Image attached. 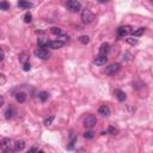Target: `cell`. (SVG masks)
<instances>
[{"label":"cell","instance_id":"obj_2","mask_svg":"<svg viewBox=\"0 0 153 153\" xmlns=\"http://www.w3.org/2000/svg\"><path fill=\"white\" fill-rule=\"evenodd\" d=\"M66 6L71 12H78V11H80V9H81V5L78 0H68V1L66 3Z\"/></svg>","mask_w":153,"mask_h":153},{"label":"cell","instance_id":"obj_27","mask_svg":"<svg viewBox=\"0 0 153 153\" xmlns=\"http://www.w3.org/2000/svg\"><path fill=\"white\" fill-rule=\"evenodd\" d=\"M127 43H129V44H132V46H134V44H137L138 43V41L135 38H127Z\"/></svg>","mask_w":153,"mask_h":153},{"label":"cell","instance_id":"obj_21","mask_svg":"<svg viewBox=\"0 0 153 153\" xmlns=\"http://www.w3.org/2000/svg\"><path fill=\"white\" fill-rule=\"evenodd\" d=\"M31 20H32V14L30 12H26L25 16H24V22L25 23H30Z\"/></svg>","mask_w":153,"mask_h":153},{"label":"cell","instance_id":"obj_25","mask_svg":"<svg viewBox=\"0 0 153 153\" xmlns=\"http://www.w3.org/2000/svg\"><path fill=\"white\" fill-rule=\"evenodd\" d=\"M53 121H54V116H50V117H48V118L44 120V124H46V126H49V124L53 123Z\"/></svg>","mask_w":153,"mask_h":153},{"label":"cell","instance_id":"obj_8","mask_svg":"<svg viewBox=\"0 0 153 153\" xmlns=\"http://www.w3.org/2000/svg\"><path fill=\"white\" fill-rule=\"evenodd\" d=\"M64 42L62 41H48L47 42V47L52 48V49H59L61 47H64Z\"/></svg>","mask_w":153,"mask_h":153},{"label":"cell","instance_id":"obj_16","mask_svg":"<svg viewBox=\"0 0 153 153\" xmlns=\"http://www.w3.org/2000/svg\"><path fill=\"white\" fill-rule=\"evenodd\" d=\"M16 99H17V102H19V103H24L26 100V95L24 92H18L16 95Z\"/></svg>","mask_w":153,"mask_h":153},{"label":"cell","instance_id":"obj_22","mask_svg":"<svg viewBox=\"0 0 153 153\" xmlns=\"http://www.w3.org/2000/svg\"><path fill=\"white\" fill-rule=\"evenodd\" d=\"M9 9H10L9 3H6V1H1V3H0V10L6 11V10H9Z\"/></svg>","mask_w":153,"mask_h":153},{"label":"cell","instance_id":"obj_33","mask_svg":"<svg viewBox=\"0 0 153 153\" xmlns=\"http://www.w3.org/2000/svg\"><path fill=\"white\" fill-rule=\"evenodd\" d=\"M98 1L100 3V4H105V3H108L109 0H98Z\"/></svg>","mask_w":153,"mask_h":153},{"label":"cell","instance_id":"obj_28","mask_svg":"<svg viewBox=\"0 0 153 153\" xmlns=\"http://www.w3.org/2000/svg\"><path fill=\"white\" fill-rule=\"evenodd\" d=\"M24 66H23V70L25 71V72H28V71H30V65L28 64V62H25V64H23Z\"/></svg>","mask_w":153,"mask_h":153},{"label":"cell","instance_id":"obj_29","mask_svg":"<svg viewBox=\"0 0 153 153\" xmlns=\"http://www.w3.org/2000/svg\"><path fill=\"white\" fill-rule=\"evenodd\" d=\"M4 58H5V53H4V50L0 48V61H3Z\"/></svg>","mask_w":153,"mask_h":153},{"label":"cell","instance_id":"obj_1","mask_svg":"<svg viewBox=\"0 0 153 153\" xmlns=\"http://www.w3.org/2000/svg\"><path fill=\"white\" fill-rule=\"evenodd\" d=\"M95 19V14L90 11L89 9H85L83 12H81V22L84 24H90V23H92Z\"/></svg>","mask_w":153,"mask_h":153},{"label":"cell","instance_id":"obj_32","mask_svg":"<svg viewBox=\"0 0 153 153\" xmlns=\"http://www.w3.org/2000/svg\"><path fill=\"white\" fill-rule=\"evenodd\" d=\"M4 104V97L3 96H0V106H1Z\"/></svg>","mask_w":153,"mask_h":153},{"label":"cell","instance_id":"obj_26","mask_svg":"<svg viewBox=\"0 0 153 153\" xmlns=\"http://www.w3.org/2000/svg\"><path fill=\"white\" fill-rule=\"evenodd\" d=\"M84 138L85 139H92L93 138V133L92 132H85L84 133Z\"/></svg>","mask_w":153,"mask_h":153},{"label":"cell","instance_id":"obj_19","mask_svg":"<svg viewBox=\"0 0 153 153\" xmlns=\"http://www.w3.org/2000/svg\"><path fill=\"white\" fill-rule=\"evenodd\" d=\"M12 116H13V109L12 108H9V109L5 111V118H6V120H10Z\"/></svg>","mask_w":153,"mask_h":153},{"label":"cell","instance_id":"obj_17","mask_svg":"<svg viewBox=\"0 0 153 153\" xmlns=\"http://www.w3.org/2000/svg\"><path fill=\"white\" fill-rule=\"evenodd\" d=\"M146 31V28H139L138 30H134L132 31V33L135 36V37H138V36H141V35H144V32Z\"/></svg>","mask_w":153,"mask_h":153},{"label":"cell","instance_id":"obj_14","mask_svg":"<svg viewBox=\"0 0 153 153\" xmlns=\"http://www.w3.org/2000/svg\"><path fill=\"white\" fill-rule=\"evenodd\" d=\"M18 6L22 9H30V7H32V4L30 1H28V0H19Z\"/></svg>","mask_w":153,"mask_h":153},{"label":"cell","instance_id":"obj_11","mask_svg":"<svg viewBox=\"0 0 153 153\" xmlns=\"http://www.w3.org/2000/svg\"><path fill=\"white\" fill-rule=\"evenodd\" d=\"M24 147H25V142L23 140H17L16 141V144H14V151H23L24 150Z\"/></svg>","mask_w":153,"mask_h":153},{"label":"cell","instance_id":"obj_30","mask_svg":"<svg viewBox=\"0 0 153 153\" xmlns=\"http://www.w3.org/2000/svg\"><path fill=\"white\" fill-rule=\"evenodd\" d=\"M108 132H109L110 134H115L116 133V129L114 127H109V129H108Z\"/></svg>","mask_w":153,"mask_h":153},{"label":"cell","instance_id":"obj_4","mask_svg":"<svg viewBox=\"0 0 153 153\" xmlns=\"http://www.w3.org/2000/svg\"><path fill=\"white\" fill-rule=\"evenodd\" d=\"M132 26H129V25H123V26H120L117 29V36L118 37H124V36H127L129 35V33H132Z\"/></svg>","mask_w":153,"mask_h":153},{"label":"cell","instance_id":"obj_18","mask_svg":"<svg viewBox=\"0 0 153 153\" xmlns=\"http://www.w3.org/2000/svg\"><path fill=\"white\" fill-rule=\"evenodd\" d=\"M48 97H49V95L46 91H41V92H39V95H38V98L41 99L42 102H46L48 99Z\"/></svg>","mask_w":153,"mask_h":153},{"label":"cell","instance_id":"obj_9","mask_svg":"<svg viewBox=\"0 0 153 153\" xmlns=\"http://www.w3.org/2000/svg\"><path fill=\"white\" fill-rule=\"evenodd\" d=\"M108 62V58H106V55H98L97 58L95 59V64L97 65V66H104L105 64Z\"/></svg>","mask_w":153,"mask_h":153},{"label":"cell","instance_id":"obj_23","mask_svg":"<svg viewBox=\"0 0 153 153\" xmlns=\"http://www.w3.org/2000/svg\"><path fill=\"white\" fill-rule=\"evenodd\" d=\"M50 31H52L53 35H61L62 33V30L60 29V28H52V30Z\"/></svg>","mask_w":153,"mask_h":153},{"label":"cell","instance_id":"obj_24","mask_svg":"<svg viewBox=\"0 0 153 153\" xmlns=\"http://www.w3.org/2000/svg\"><path fill=\"white\" fill-rule=\"evenodd\" d=\"M47 42H48V41H44V39L39 38V39H38V46L41 47V48H47Z\"/></svg>","mask_w":153,"mask_h":153},{"label":"cell","instance_id":"obj_7","mask_svg":"<svg viewBox=\"0 0 153 153\" xmlns=\"http://www.w3.org/2000/svg\"><path fill=\"white\" fill-rule=\"evenodd\" d=\"M10 146H11V140L9 138H4V139L0 140V150H3L5 152H9Z\"/></svg>","mask_w":153,"mask_h":153},{"label":"cell","instance_id":"obj_15","mask_svg":"<svg viewBox=\"0 0 153 153\" xmlns=\"http://www.w3.org/2000/svg\"><path fill=\"white\" fill-rule=\"evenodd\" d=\"M109 43H103L100 46V48H99V54L100 55H106L108 53H109Z\"/></svg>","mask_w":153,"mask_h":153},{"label":"cell","instance_id":"obj_13","mask_svg":"<svg viewBox=\"0 0 153 153\" xmlns=\"http://www.w3.org/2000/svg\"><path fill=\"white\" fill-rule=\"evenodd\" d=\"M115 96H116V97H117V99L120 100V102H123V100H126V98H127L126 93H124L123 91H121V90H115Z\"/></svg>","mask_w":153,"mask_h":153},{"label":"cell","instance_id":"obj_31","mask_svg":"<svg viewBox=\"0 0 153 153\" xmlns=\"http://www.w3.org/2000/svg\"><path fill=\"white\" fill-rule=\"evenodd\" d=\"M29 152H38V148H36V147H32V148L29 150Z\"/></svg>","mask_w":153,"mask_h":153},{"label":"cell","instance_id":"obj_20","mask_svg":"<svg viewBox=\"0 0 153 153\" xmlns=\"http://www.w3.org/2000/svg\"><path fill=\"white\" fill-rule=\"evenodd\" d=\"M79 41H80L83 44H87V43L90 42V37L86 36V35H83V36L79 37Z\"/></svg>","mask_w":153,"mask_h":153},{"label":"cell","instance_id":"obj_6","mask_svg":"<svg viewBox=\"0 0 153 153\" xmlns=\"http://www.w3.org/2000/svg\"><path fill=\"white\" fill-rule=\"evenodd\" d=\"M96 123H97V118L95 115H87L84 120V126L86 128H92Z\"/></svg>","mask_w":153,"mask_h":153},{"label":"cell","instance_id":"obj_12","mask_svg":"<svg viewBox=\"0 0 153 153\" xmlns=\"http://www.w3.org/2000/svg\"><path fill=\"white\" fill-rule=\"evenodd\" d=\"M29 53H26V52H22L19 55H18V59H19V61L22 62V64H25V62H28L29 61Z\"/></svg>","mask_w":153,"mask_h":153},{"label":"cell","instance_id":"obj_5","mask_svg":"<svg viewBox=\"0 0 153 153\" xmlns=\"http://www.w3.org/2000/svg\"><path fill=\"white\" fill-rule=\"evenodd\" d=\"M35 55L39 59H43V60H48L50 58V54L48 53V50H46L44 48H41L38 47L36 50H35Z\"/></svg>","mask_w":153,"mask_h":153},{"label":"cell","instance_id":"obj_3","mask_svg":"<svg viewBox=\"0 0 153 153\" xmlns=\"http://www.w3.org/2000/svg\"><path fill=\"white\" fill-rule=\"evenodd\" d=\"M120 64H111L108 67H105V74L106 76H114L120 71Z\"/></svg>","mask_w":153,"mask_h":153},{"label":"cell","instance_id":"obj_10","mask_svg":"<svg viewBox=\"0 0 153 153\" xmlns=\"http://www.w3.org/2000/svg\"><path fill=\"white\" fill-rule=\"evenodd\" d=\"M98 114L102 115L103 117H108L110 115V109H109V106L108 105H102L99 109H98Z\"/></svg>","mask_w":153,"mask_h":153}]
</instances>
